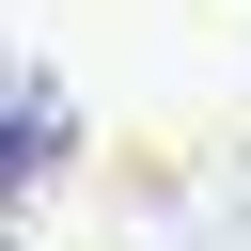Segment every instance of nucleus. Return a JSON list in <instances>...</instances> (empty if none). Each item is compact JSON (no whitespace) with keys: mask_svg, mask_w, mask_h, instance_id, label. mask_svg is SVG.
I'll use <instances>...</instances> for the list:
<instances>
[{"mask_svg":"<svg viewBox=\"0 0 251 251\" xmlns=\"http://www.w3.org/2000/svg\"><path fill=\"white\" fill-rule=\"evenodd\" d=\"M63 157H78V110H63V78L0 63V204H16V188H47Z\"/></svg>","mask_w":251,"mask_h":251,"instance_id":"obj_1","label":"nucleus"},{"mask_svg":"<svg viewBox=\"0 0 251 251\" xmlns=\"http://www.w3.org/2000/svg\"><path fill=\"white\" fill-rule=\"evenodd\" d=\"M0 251H16V235H0Z\"/></svg>","mask_w":251,"mask_h":251,"instance_id":"obj_2","label":"nucleus"}]
</instances>
